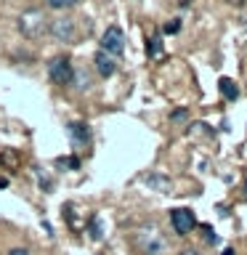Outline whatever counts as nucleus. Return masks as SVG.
<instances>
[{
  "label": "nucleus",
  "instance_id": "1",
  "mask_svg": "<svg viewBox=\"0 0 247 255\" xmlns=\"http://www.w3.org/2000/svg\"><path fill=\"white\" fill-rule=\"evenodd\" d=\"M48 19H45V13L43 11H37V8H32V11H24L21 16H19V32L24 37H29V40H35V37H40L45 32V24Z\"/></svg>",
  "mask_w": 247,
  "mask_h": 255
},
{
  "label": "nucleus",
  "instance_id": "2",
  "mask_svg": "<svg viewBox=\"0 0 247 255\" xmlns=\"http://www.w3.org/2000/svg\"><path fill=\"white\" fill-rule=\"evenodd\" d=\"M135 242H138V247L146 255H162V250H165V239L159 237L157 229H141L135 234Z\"/></svg>",
  "mask_w": 247,
  "mask_h": 255
},
{
  "label": "nucleus",
  "instance_id": "3",
  "mask_svg": "<svg viewBox=\"0 0 247 255\" xmlns=\"http://www.w3.org/2000/svg\"><path fill=\"white\" fill-rule=\"evenodd\" d=\"M48 75L56 85H69L72 83V75H75V67L67 56H56V59L48 64Z\"/></svg>",
  "mask_w": 247,
  "mask_h": 255
},
{
  "label": "nucleus",
  "instance_id": "4",
  "mask_svg": "<svg viewBox=\"0 0 247 255\" xmlns=\"http://www.w3.org/2000/svg\"><path fill=\"white\" fill-rule=\"evenodd\" d=\"M101 51L109 56H120L125 51V32L120 27H107V32L101 37Z\"/></svg>",
  "mask_w": 247,
  "mask_h": 255
},
{
  "label": "nucleus",
  "instance_id": "5",
  "mask_svg": "<svg viewBox=\"0 0 247 255\" xmlns=\"http://www.w3.org/2000/svg\"><path fill=\"white\" fill-rule=\"evenodd\" d=\"M48 32L59 40V43H72V40L77 37V29H75V21L67 19V16H61V19H53L48 24Z\"/></svg>",
  "mask_w": 247,
  "mask_h": 255
},
{
  "label": "nucleus",
  "instance_id": "6",
  "mask_svg": "<svg viewBox=\"0 0 247 255\" xmlns=\"http://www.w3.org/2000/svg\"><path fill=\"white\" fill-rule=\"evenodd\" d=\"M170 223H173L175 234L186 237L189 231L197 226V218H194V213H191V210H186V207H178V210L170 213Z\"/></svg>",
  "mask_w": 247,
  "mask_h": 255
},
{
  "label": "nucleus",
  "instance_id": "7",
  "mask_svg": "<svg viewBox=\"0 0 247 255\" xmlns=\"http://www.w3.org/2000/svg\"><path fill=\"white\" fill-rule=\"evenodd\" d=\"M96 69H99V75L101 77H112V75H115V69H117V61L115 59H112V56L109 53H104V51H99V53H96Z\"/></svg>",
  "mask_w": 247,
  "mask_h": 255
},
{
  "label": "nucleus",
  "instance_id": "8",
  "mask_svg": "<svg viewBox=\"0 0 247 255\" xmlns=\"http://www.w3.org/2000/svg\"><path fill=\"white\" fill-rule=\"evenodd\" d=\"M69 138L75 146H83V143H88V125L85 123H69Z\"/></svg>",
  "mask_w": 247,
  "mask_h": 255
},
{
  "label": "nucleus",
  "instance_id": "9",
  "mask_svg": "<svg viewBox=\"0 0 247 255\" xmlns=\"http://www.w3.org/2000/svg\"><path fill=\"white\" fill-rule=\"evenodd\" d=\"M143 183H146V186H151L154 191H170L173 189V183L167 181V178H162V175H146V178H143Z\"/></svg>",
  "mask_w": 247,
  "mask_h": 255
},
{
  "label": "nucleus",
  "instance_id": "10",
  "mask_svg": "<svg viewBox=\"0 0 247 255\" xmlns=\"http://www.w3.org/2000/svg\"><path fill=\"white\" fill-rule=\"evenodd\" d=\"M221 93L226 96L229 101H234L237 96H239V88H237V83H231L229 77H223V80H221Z\"/></svg>",
  "mask_w": 247,
  "mask_h": 255
},
{
  "label": "nucleus",
  "instance_id": "11",
  "mask_svg": "<svg viewBox=\"0 0 247 255\" xmlns=\"http://www.w3.org/2000/svg\"><path fill=\"white\" fill-rule=\"evenodd\" d=\"M72 83H75L80 91H88V88H91V80H88L85 72H75V75H72Z\"/></svg>",
  "mask_w": 247,
  "mask_h": 255
},
{
  "label": "nucleus",
  "instance_id": "12",
  "mask_svg": "<svg viewBox=\"0 0 247 255\" xmlns=\"http://www.w3.org/2000/svg\"><path fill=\"white\" fill-rule=\"evenodd\" d=\"M91 237L93 239H101L104 237V223H101L99 215H93V218H91Z\"/></svg>",
  "mask_w": 247,
  "mask_h": 255
},
{
  "label": "nucleus",
  "instance_id": "13",
  "mask_svg": "<svg viewBox=\"0 0 247 255\" xmlns=\"http://www.w3.org/2000/svg\"><path fill=\"white\" fill-rule=\"evenodd\" d=\"M75 3H80V0H48V5H51V8H69Z\"/></svg>",
  "mask_w": 247,
  "mask_h": 255
},
{
  "label": "nucleus",
  "instance_id": "14",
  "mask_svg": "<svg viewBox=\"0 0 247 255\" xmlns=\"http://www.w3.org/2000/svg\"><path fill=\"white\" fill-rule=\"evenodd\" d=\"M178 29H181L178 19H173V21H167V24H165V32H167V35H175V32H178Z\"/></svg>",
  "mask_w": 247,
  "mask_h": 255
},
{
  "label": "nucleus",
  "instance_id": "15",
  "mask_svg": "<svg viewBox=\"0 0 247 255\" xmlns=\"http://www.w3.org/2000/svg\"><path fill=\"white\" fill-rule=\"evenodd\" d=\"M8 255H29L27 247H13V250H8Z\"/></svg>",
  "mask_w": 247,
  "mask_h": 255
},
{
  "label": "nucleus",
  "instance_id": "16",
  "mask_svg": "<svg viewBox=\"0 0 247 255\" xmlns=\"http://www.w3.org/2000/svg\"><path fill=\"white\" fill-rule=\"evenodd\" d=\"M59 162L61 165H69V167H77V159H72V157H61Z\"/></svg>",
  "mask_w": 247,
  "mask_h": 255
},
{
  "label": "nucleus",
  "instance_id": "17",
  "mask_svg": "<svg viewBox=\"0 0 247 255\" xmlns=\"http://www.w3.org/2000/svg\"><path fill=\"white\" fill-rule=\"evenodd\" d=\"M183 117H186V109H175L173 112V120H183Z\"/></svg>",
  "mask_w": 247,
  "mask_h": 255
},
{
  "label": "nucleus",
  "instance_id": "18",
  "mask_svg": "<svg viewBox=\"0 0 247 255\" xmlns=\"http://www.w3.org/2000/svg\"><path fill=\"white\" fill-rule=\"evenodd\" d=\"M151 53H159V37H154V40H151Z\"/></svg>",
  "mask_w": 247,
  "mask_h": 255
},
{
  "label": "nucleus",
  "instance_id": "19",
  "mask_svg": "<svg viewBox=\"0 0 247 255\" xmlns=\"http://www.w3.org/2000/svg\"><path fill=\"white\" fill-rule=\"evenodd\" d=\"M226 3H229V5H245L247 0H226Z\"/></svg>",
  "mask_w": 247,
  "mask_h": 255
},
{
  "label": "nucleus",
  "instance_id": "20",
  "mask_svg": "<svg viewBox=\"0 0 247 255\" xmlns=\"http://www.w3.org/2000/svg\"><path fill=\"white\" fill-rule=\"evenodd\" d=\"M178 255H199V253H194V250H183V253H178Z\"/></svg>",
  "mask_w": 247,
  "mask_h": 255
}]
</instances>
